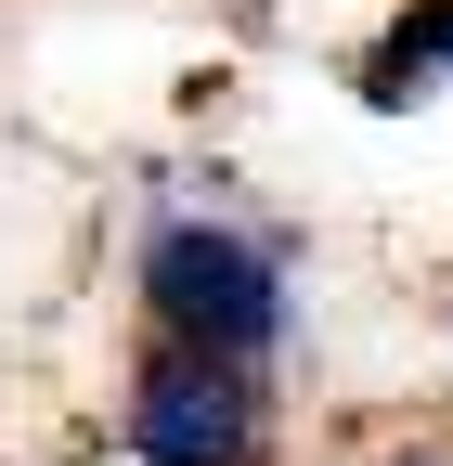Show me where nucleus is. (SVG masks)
Segmentation results:
<instances>
[{
    "label": "nucleus",
    "instance_id": "f257e3e1",
    "mask_svg": "<svg viewBox=\"0 0 453 466\" xmlns=\"http://www.w3.org/2000/svg\"><path fill=\"white\" fill-rule=\"evenodd\" d=\"M130 299H143V337L207 350V363L286 389L298 324H311V247H298L286 220H259V208H234V195L207 182V195H168V208L143 220Z\"/></svg>",
    "mask_w": 453,
    "mask_h": 466
},
{
    "label": "nucleus",
    "instance_id": "f03ea898",
    "mask_svg": "<svg viewBox=\"0 0 453 466\" xmlns=\"http://www.w3.org/2000/svg\"><path fill=\"white\" fill-rule=\"evenodd\" d=\"M117 441H130V466H286V389L207 363V350L143 337Z\"/></svg>",
    "mask_w": 453,
    "mask_h": 466
},
{
    "label": "nucleus",
    "instance_id": "7ed1b4c3",
    "mask_svg": "<svg viewBox=\"0 0 453 466\" xmlns=\"http://www.w3.org/2000/svg\"><path fill=\"white\" fill-rule=\"evenodd\" d=\"M350 91H363V116H428L453 91V0H402V14L363 39Z\"/></svg>",
    "mask_w": 453,
    "mask_h": 466
},
{
    "label": "nucleus",
    "instance_id": "20e7f679",
    "mask_svg": "<svg viewBox=\"0 0 453 466\" xmlns=\"http://www.w3.org/2000/svg\"><path fill=\"white\" fill-rule=\"evenodd\" d=\"M337 466H453V441H388V453H337Z\"/></svg>",
    "mask_w": 453,
    "mask_h": 466
}]
</instances>
